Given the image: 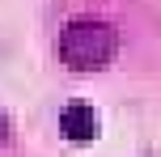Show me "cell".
<instances>
[{"label": "cell", "mask_w": 161, "mask_h": 157, "mask_svg": "<svg viewBox=\"0 0 161 157\" xmlns=\"http://www.w3.org/2000/svg\"><path fill=\"white\" fill-rule=\"evenodd\" d=\"M4 140H8V119L0 115V144H4Z\"/></svg>", "instance_id": "3957f363"}, {"label": "cell", "mask_w": 161, "mask_h": 157, "mask_svg": "<svg viewBox=\"0 0 161 157\" xmlns=\"http://www.w3.org/2000/svg\"><path fill=\"white\" fill-rule=\"evenodd\" d=\"M59 132H64V140L89 144L97 136V110L89 106V102H68V106L59 110Z\"/></svg>", "instance_id": "7a4b0ae2"}, {"label": "cell", "mask_w": 161, "mask_h": 157, "mask_svg": "<svg viewBox=\"0 0 161 157\" xmlns=\"http://www.w3.org/2000/svg\"><path fill=\"white\" fill-rule=\"evenodd\" d=\"M114 55H119V34H114V25L97 21V17H80L59 34V59L76 72H97Z\"/></svg>", "instance_id": "6da1fadb"}]
</instances>
